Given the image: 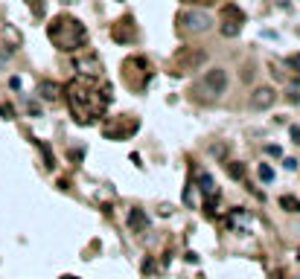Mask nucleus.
<instances>
[{"label": "nucleus", "mask_w": 300, "mask_h": 279, "mask_svg": "<svg viewBox=\"0 0 300 279\" xmlns=\"http://www.w3.org/2000/svg\"><path fill=\"white\" fill-rule=\"evenodd\" d=\"M38 93H41L44 99H50V102H53V99H58V84H55V82H41Z\"/></svg>", "instance_id": "nucleus-8"}, {"label": "nucleus", "mask_w": 300, "mask_h": 279, "mask_svg": "<svg viewBox=\"0 0 300 279\" xmlns=\"http://www.w3.org/2000/svg\"><path fill=\"white\" fill-rule=\"evenodd\" d=\"M128 227H131L134 233H146V230H149V215H146L143 210H131V215H128Z\"/></svg>", "instance_id": "nucleus-7"}, {"label": "nucleus", "mask_w": 300, "mask_h": 279, "mask_svg": "<svg viewBox=\"0 0 300 279\" xmlns=\"http://www.w3.org/2000/svg\"><path fill=\"white\" fill-rule=\"evenodd\" d=\"M64 279H76V277H64Z\"/></svg>", "instance_id": "nucleus-17"}, {"label": "nucleus", "mask_w": 300, "mask_h": 279, "mask_svg": "<svg viewBox=\"0 0 300 279\" xmlns=\"http://www.w3.org/2000/svg\"><path fill=\"white\" fill-rule=\"evenodd\" d=\"M283 163H286V169H289V172H295V169H298V160H292V157H289V160H283Z\"/></svg>", "instance_id": "nucleus-14"}, {"label": "nucleus", "mask_w": 300, "mask_h": 279, "mask_svg": "<svg viewBox=\"0 0 300 279\" xmlns=\"http://www.w3.org/2000/svg\"><path fill=\"white\" fill-rule=\"evenodd\" d=\"M198 183H201V192H207L210 198H216V186H213V178H210V175H201Z\"/></svg>", "instance_id": "nucleus-11"}, {"label": "nucleus", "mask_w": 300, "mask_h": 279, "mask_svg": "<svg viewBox=\"0 0 300 279\" xmlns=\"http://www.w3.org/2000/svg\"><path fill=\"white\" fill-rule=\"evenodd\" d=\"M204 61H207V52H204V49H187L184 55L175 58V70H178V73H193V70H198Z\"/></svg>", "instance_id": "nucleus-4"}, {"label": "nucleus", "mask_w": 300, "mask_h": 279, "mask_svg": "<svg viewBox=\"0 0 300 279\" xmlns=\"http://www.w3.org/2000/svg\"><path fill=\"white\" fill-rule=\"evenodd\" d=\"M265 154H271V157H280V154H283V148H280V146H265Z\"/></svg>", "instance_id": "nucleus-13"}, {"label": "nucleus", "mask_w": 300, "mask_h": 279, "mask_svg": "<svg viewBox=\"0 0 300 279\" xmlns=\"http://www.w3.org/2000/svg\"><path fill=\"white\" fill-rule=\"evenodd\" d=\"M201 87H204V93L207 96H222L225 90H228V70L225 67H210L207 73H204V82H201Z\"/></svg>", "instance_id": "nucleus-3"}, {"label": "nucleus", "mask_w": 300, "mask_h": 279, "mask_svg": "<svg viewBox=\"0 0 300 279\" xmlns=\"http://www.w3.org/2000/svg\"><path fill=\"white\" fill-rule=\"evenodd\" d=\"M225 166H228V175H230L233 181H242V178H245V166H242V163H225Z\"/></svg>", "instance_id": "nucleus-10"}, {"label": "nucleus", "mask_w": 300, "mask_h": 279, "mask_svg": "<svg viewBox=\"0 0 300 279\" xmlns=\"http://www.w3.org/2000/svg\"><path fill=\"white\" fill-rule=\"evenodd\" d=\"M292 140H295V143H298V146H300V128H298V125L292 128Z\"/></svg>", "instance_id": "nucleus-15"}, {"label": "nucleus", "mask_w": 300, "mask_h": 279, "mask_svg": "<svg viewBox=\"0 0 300 279\" xmlns=\"http://www.w3.org/2000/svg\"><path fill=\"white\" fill-rule=\"evenodd\" d=\"M178 23H181V26H184L187 32H193V35H201V32L213 29V17H210L207 12H201V9H190V12H181Z\"/></svg>", "instance_id": "nucleus-2"}, {"label": "nucleus", "mask_w": 300, "mask_h": 279, "mask_svg": "<svg viewBox=\"0 0 300 279\" xmlns=\"http://www.w3.org/2000/svg\"><path fill=\"white\" fill-rule=\"evenodd\" d=\"M274 99H277V93H274V87H257L254 93H251V108L254 111H265V108H271L274 105Z\"/></svg>", "instance_id": "nucleus-6"}, {"label": "nucleus", "mask_w": 300, "mask_h": 279, "mask_svg": "<svg viewBox=\"0 0 300 279\" xmlns=\"http://www.w3.org/2000/svg\"><path fill=\"white\" fill-rule=\"evenodd\" d=\"M260 178H263L265 183H271V181H274V172H271V166H260Z\"/></svg>", "instance_id": "nucleus-12"}, {"label": "nucleus", "mask_w": 300, "mask_h": 279, "mask_svg": "<svg viewBox=\"0 0 300 279\" xmlns=\"http://www.w3.org/2000/svg\"><path fill=\"white\" fill-rule=\"evenodd\" d=\"M50 38L58 44V49H79L82 44H85V38H88V32H85V26L79 23V20H73V17H55V23L50 26Z\"/></svg>", "instance_id": "nucleus-1"}, {"label": "nucleus", "mask_w": 300, "mask_h": 279, "mask_svg": "<svg viewBox=\"0 0 300 279\" xmlns=\"http://www.w3.org/2000/svg\"><path fill=\"white\" fill-rule=\"evenodd\" d=\"M280 207L289 210V213H300V201L298 198H292V195H283V198H280Z\"/></svg>", "instance_id": "nucleus-9"}, {"label": "nucleus", "mask_w": 300, "mask_h": 279, "mask_svg": "<svg viewBox=\"0 0 300 279\" xmlns=\"http://www.w3.org/2000/svg\"><path fill=\"white\" fill-rule=\"evenodd\" d=\"M187 3H204V6H213L216 0H187Z\"/></svg>", "instance_id": "nucleus-16"}, {"label": "nucleus", "mask_w": 300, "mask_h": 279, "mask_svg": "<svg viewBox=\"0 0 300 279\" xmlns=\"http://www.w3.org/2000/svg\"><path fill=\"white\" fill-rule=\"evenodd\" d=\"M242 20H245V15H242L236 6H228V9H225V23H222V35H225V38H233V35H239V29H242Z\"/></svg>", "instance_id": "nucleus-5"}]
</instances>
